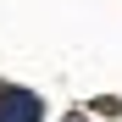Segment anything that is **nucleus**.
<instances>
[{
  "mask_svg": "<svg viewBox=\"0 0 122 122\" xmlns=\"http://www.w3.org/2000/svg\"><path fill=\"white\" fill-rule=\"evenodd\" d=\"M45 106L28 94V89H0V122H39Z\"/></svg>",
  "mask_w": 122,
  "mask_h": 122,
  "instance_id": "nucleus-1",
  "label": "nucleus"
}]
</instances>
